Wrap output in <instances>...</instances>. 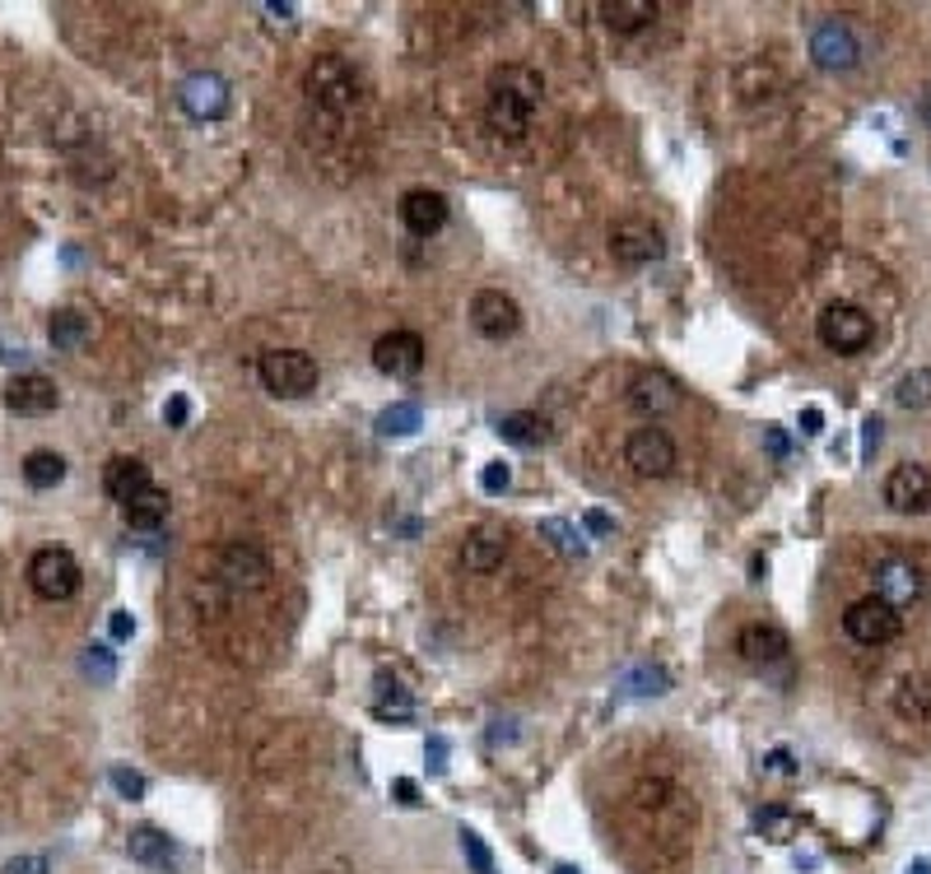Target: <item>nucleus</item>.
Masks as SVG:
<instances>
[{"label": "nucleus", "instance_id": "47", "mask_svg": "<svg viewBox=\"0 0 931 874\" xmlns=\"http://www.w3.org/2000/svg\"><path fill=\"white\" fill-rule=\"evenodd\" d=\"M764 442H769L773 457H787V433H783L778 424H769V428H764Z\"/></svg>", "mask_w": 931, "mask_h": 874}, {"label": "nucleus", "instance_id": "41", "mask_svg": "<svg viewBox=\"0 0 931 874\" xmlns=\"http://www.w3.org/2000/svg\"><path fill=\"white\" fill-rule=\"evenodd\" d=\"M424 758H428V773L443 777V773H447V740H443V736H428Z\"/></svg>", "mask_w": 931, "mask_h": 874}, {"label": "nucleus", "instance_id": "8", "mask_svg": "<svg viewBox=\"0 0 931 874\" xmlns=\"http://www.w3.org/2000/svg\"><path fill=\"white\" fill-rule=\"evenodd\" d=\"M662 252H666V242H662L657 223L629 215V219H619L610 229V256L619 260V266H629V270L652 266V260H662Z\"/></svg>", "mask_w": 931, "mask_h": 874}, {"label": "nucleus", "instance_id": "40", "mask_svg": "<svg viewBox=\"0 0 931 874\" xmlns=\"http://www.w3.org/2000/svg\"><path fill=\"white\" fill-rule=\"evenodd\" d=\"M0 874H51L47 855H14V861L0 865Z\"/></svg>", "mask_w": 931, "mask_h": 874}, {"label": "nucleus", "instance_id": "48", "mask_svg": "<svg viewBox=\"0 0 931 874\" xmlns=\"http://www.w3.org/2000/svg\"><path fill=\"white\" fill-rule=\"evenodd\" d=\"M764 767H769V773H791V754H787V749H773V754L764 758Z\"/></svg>", "mask_w": 931, "mask_h": 874}, {"label": "nucleus", "instance_id": "38", "mask_svg": "<svg viewBox=\"0 0 931 874\" xmlns=\"http://www.w3.org/2000/svg\"><path fill=\"white\" fill-rule=\"evenodd\" d=\"M881 442H885V418L881 414H867V418H861V461H875Z\"/></svg>", "mask_w": 931, "mask_h": 874}, {"label": "nucleus", "instance_id": "25", "mask_svg": "<svg viewBox=\"0 0 931 874\" xmlns=\"http://www.w3.org/2000/svg\"><path fill=\"white\" fill-rule=\"evenodd\" d=\"M601 14H606V28L638 33V28H648L652 20H657V5H652V0H606Z\"/></svg>", "mask_w": 931, "mask_h": 874}, {"label": "nucleus", "instance_id": "10", "mask_svg": "<svg viewBox=\"0 0 931 874\" xmlns=\"http://www.w3.org/2000/svg\"><path fill=\"white\" fill-rule=\"evenodd\" d=\"M424 354H428V349H424L420 330H387V336L373 344V368L406 381V377H420Z\"/></svg>", "mask_w": 931, "mask_h": 874}, {"label": "nucleus", "instance_id": "46", "mask_svg": "<svg viewBox=\"0 0 931 874\" xmlns=\"http://www.w3.org/2000/svg\"><path fill=\"white\" fill-rule=\"evenodd\" d=\"M582 526H588L592 535H610V531H615V521H610L606 512H596V507H592V512H582Z\"/></svg>", "mask_w": 931, "mask_h": 874}, {"label": "nucleus", "instance_id": "50", "mask_svg": "<svg viewBox=\"0 0 931 874\" xmlns=\"http://www.w3.org/2000/svg\"><path fill=\"white\" fill-rule=\"evenodd\" d=\"M555 874H582L578 865H555Z\"/></svg>", "mask_w": 931, "mask_h": 874}, {"label": "nucleus", "instance_id": "35", "mask_svg": "<svg viewBox=\"0 0 931 874\" xmlns=\"http://www.w3.org/2000/svg\"><path fill=\"white\" fill-rule=\"evenodd\" d=\"M80 670L94 679V684H112L117 679V656L108 652V646H89V652L80 656Z\"/></svg>", "mask_w": 931, "mask_h": 874}, {"label": "nucleus", "instance_id": "21", "mask_svg": "<svg viewBox=\"0 0 931 874\" xmlns=\"http://www.w3.org/2000/svg\"><path fill=\"white\" fill-rule=\"evenodd\" d=\"M508 558V535L504 531H471L461 545V568L466 572H494Z\"/></svg>", "mask_w": 931, "mask_h": 874}, {"label": "nucleus", "instance_id": "5", "mask_svg": "<svg viewBox=\"0 0 931 874\" xmlns=\"http://www.w3.org/2000/svg\"><path fill=\"white\" fill-rule=\"evenodd\" d=\"M843 633H848L857 646H885L904 633V619L899 609L885 605L881 596H867V600H853L848 615H843Z\"/></svg>", "mask_w": 931, "mask_h": 874}, {"label": "nucleus", "instance_id": "29", "mask_svg": "<svg viewBox=\"0 0 931 874\" xmlns=\"http://www.w3.org/2000/svg\"><path fill=\"white\" fill-rule=\"evenodd\" d=\"M24 480H28V488H57L65 480V457H57V451H28Z\"/></svg>", "mask_w": 931, "mask_h": 874}, {"label": "nucleus", "instance_id": "11", "mask_svg": "<svg viewBox=\"0 0 931 874\" xmlns=\"http://www.w3.org/2000/svg\"><path fill=\"white\" fill-rule=\"evenodd\" d=\"M471 326L485 340H512L522 330V307L504 289H480L471 299Z\"/></svg>", "mask_w": 931, "mask_h": 874}, {"label": "nucleus", "instance_id": "15", "mask_svg": "<svg viewBox=\"0 0 931 874\" xmlns=\"http://www.w3.org/2000/svg\"><path fill=\"white\" fill-rule=\"evenodd\" d=\"M57 405H61V391H57V381L43 377V373H24V377H14L5 387V410L10 414L38 418V414H51Z\"/></svg>", "mask_w": 931, "mask_h": 874}, {"label": "nucleus", "instance_id": "1", "mask_svg": "<svg viewBox=\"0 0 931 874\" xmlns=\"http://www.w3.org/2000/svg\"><path fill=\"white\" fill-rule=\"evenodd\" d=\"M545 98V80L541 70L531 65H498L489 75V89H485V121L498 139H522L536 121V108Z\"/></svg>", "mask_w": 931, "mask_h": 874}, {"label": "nucleus", "instance_id": "45", "mask_svg": "<svg viewBox=\"0 0 931 874\" xmlns=\"http://www.w3.org/2000/svg\"><path fill=\"white\" fill-rule=\"evenodd\" d=\"M801 433H806V437H820V433H824V410H820V405H806V410H801Z\"/></svg>", "mask_w": 931, "mask_h": 874}, {"label": "nucleus", "instance_id": "32", "mask_svg": "<svg viewBox=\"0 0 931 874\" xmlns=\"http://www.w3.org/2000/svg\"><path fill=\"white\" fill-rule=\"evenodd\" d=\"M541 539H549V545H555L564 558H582V554H588V539L568 526L564 517H545L541 521Z\"/></svg>", "mask_w": 931, "mask_h": 874}, {"label": "nucleus", "instance_id": "28", "mask_svg": "<svg viewBox=\"0 0 931 874\" xmlns=\"http://www.w3.org/2000/svg\"><path fill=\"white\" fill-rule=\"evenodd\" d=\"M894 707L899 716H931V675H904L899 679V693H894Z\"/></svg>", "mask_w": 931, "mask_h": 874}, {"label": "nucleus", "instance_id": "26", "mask_svg": "<svg viewBox=\"0 0 931 874\" xmlns=\"http://www.w3.org/2000/svg\"><path fill=\"white\" fill-rule=\"evenodd\" d=\"M373 712L383 716V721H410L415 716V697H410L401 684H396L391 675L377 679V697H373Z\"/></svg>", "mask_w": 931, "mask_h": 874}, {"label": "nucleus", "instance_id": "18", "mask_svg": "<svg viewBox=\"0 0 931 874\" xmlns=\"http://www.w3.org/2000/svg\"><path fill=\"white\" fill-rule=\"evenodd\" d=\"M736 652L746 666H773V660H783L791 652V642L778 623H746L736 638Z\"/></svg>", "mask_w": 931, "mask_h": 874}, {"label": "nucleus", "instance_id": "23", "mask_svg": "<svg viewBox=\"0 0 931 874\" xmlns=\"http://www.w3.org/2000/svg\"><path fill=\"white\" fill-rule=\"evenodd\" d=\"M122 517H126V526L131 531H159L164 521H168V488H141L126 507H122Z\"/></svg>", "mask_w": 931, "mask_h": 874}, {"label": "nucleus", "instance_id": "36", "mask_svg": "<svg viewBox=\"0 0 931 874\" xmlns=\"http://www.w3.org/2000/svg\"><path fill=\"white\" fill-rule=\"evenodd\" d=\"M457 837H461V855L471 861V870H475V874H494V855H489V847H485V842H480V833L461 828Z\"/></svg>", "mask_w": 931, "mask_h": 874}, {"label": "nucleus", "instance_id": "19", "mask_svg": "<svg viewBox=\"0 0 931 874\" xmlns=\"http://www.w3.org/2000/svg\"><path fill=\"white\" fill-rule=\"evenodd\" d=\"M102 488H108L112 502L126 507L141 488H149V465L141 457H112L108 465H102Z\"/></svg>", "mask_w": 931, "mask_h": 874}, {"label": "nucleus", "instance_id": "13", "mask_svg": "<svg viewBox=\"0 0 931 874\" xmlns=\"http://www.w3.org/2000/svg\"><path fill=\"white\" fill-rule=\"evenodd\" d=\"M922 591H927V582H922V568L912 563V558L890 554V558L875 563V596H881L885 605H894V609L918 605Z\"/></svg>", "mask_w": 931, "mask_h": 874}, {"label": "nucleus", "instance_id": "43", "mask_svg": "<svg viewBox=\"0 0 931 874\" xmlns=\"http://www.w3.org/2000/svg\"><path fill=\"white\" fill-rule=\"evenodd\" d=\"M108 633H112V642H126V638L135 633V619L126 615V609H112V619H108Z\"/></svg>", "mask_w": 931, "mask_h": 874}, {"label": "nucleus", "instance_id": "37", "mask_svg": "<svg viewBox=\"0 0 931 874\" xmlns=\"http://www.w3.org/2000/svg\"><path fill=\"white\" fill-rule=\"evenodd\" d=\"M108 777H112V786H117V796L122 800H145V791H149V781L141 773H131V767H122V763H117Z\"/></svg>", "mask_w": 931, "mask_h": 874}, {"label": "nucleus", "instance_id": "12", "mask_svg": "<svg viewBox=\"0 0 931 874\" xmlns=\"http://www.w3.org/2000/svg\"><path fill=\"white\" fill-rule=\"evenodd\" d=\"M810 57L820 70H853L861 61V43L848 20H824L810 33Z\"/></svg>", "mask_w": 931, "mask_h": 874}, {"label": "nucleus", "instance_id": "17", "mask_svg": "<svg viewBox=\"0 0 931 874\" xmlns=\"http://www.w3.org/2000/svg\"><path fill=\"white\" fill-rule=\"evenodd\" d=\"M401 223L415 238H434L443 223H447V196L443 191H428V186H415L401 196Z\"/></svg>", "mask_w": 931, "mask_h": 874}, {"label": "nucleus", "instance_id": "31", "mask_svg": "<svg viewBox=\"0 0 931 874\" xmlns=\"http://www.w3.org/2000/svg\"><path fill=\"white\" fill-rule=\"evenodd\" d=\"M619 689H625L629 697H662L670 689V675L662 666H638V670H629L625 679H619Z\"/></svg>", "mask_w": 931, "mask_h": 874}, {"label": "nucleus", "instance_id": "24", "mask_svg": "<svg viewBox=\"0 0 931 874\" xmlns=\"http://www.w3.org/2000/svg\"><path fill=\"white\" fill-rule=\"evenodd\" d=\"M498 437L512 447H522V451H536L549 442V424L541 414H531V410H517V414H504L498 418Z\"/></svg>", "mask_w": 931, "mask_h": 874}, {"label": "nucleus", "instance_id": "44", "mask_svg": "<svg viewBox=\"0 0 931 874\" xmlns=\"http://www.w3.org/2000/svg\"><path fill=\"white\" fill-rule=\"evenodd\" d=\"M186 414H192V405H186V396H172L168 405H164V418H168V428H182V424H186Z\"/></svg>", "mask_w": 931, "mask_h": 874}, {"label": "nucleus", "instance_id": "9", "mask_svg": "<svg viewBox=\"0 0 931 874\" xmlns=\"http://www.w3.org/2000/svg\"><path fill=\"white\" fill-rule=\"evenodd\" d=\"M885 502L894 507L899 517H922L931 512V470L918 465V461H904V465H894L890 475H885Z\"/></svg>", "mask_w": 931, "mask_h": 874}, {"label": "nucleus", "instance_id": "30", "mask_svg": "<svg viewBox=\"0 0 931 874\" xmlns=\"http://www.w3.org/2000/svg\"><path fill=\"white\" fill-rule=\"evenodd\" d=\"M47 336H51V344H57V349H80L84 340H89V317H84V312H75V307H65V312H57V317H51Z\"/></svg>", "mask_w": 931, "mask_h": 874}, {"label": "nucleus", "instance_id": "22", "mask_svg": "<svg viewBox=\"0 0 931 874\" xmlns=\"http://www.w3.org/2000/svg\"><path fill=\"white\" fill-rule=\"evenodd\" d=\"M126 851H131V861H141V865H154V870H168L172 861H178V842H172L168 833L149 828V824L131 828V837H126Z\"/></svg>", "mask_w": 931, "mask_h": 874}, {"label": "nucleus", "instance_id": "16", "mask_svg": "<svg viewBox=\"0 0 931 874\" xmlns=\"http://www.w3.org/2000/svg\"><path fill=\"white\" fill-rule=\"evenodd\" d=\"M219 576L229 586L238 591H262L270 582V563H266V554L262 549H252V545H229L219 554Z\"/></svg>", "mask_w": 931, "mask_h": 874}, {"label": "nucleus", "instance_id": "7", "mask_svg": "<svg viewBox=\"0 0 931 874\" xmlns=\"http://www.w3.org/2000/svg\"><path fill=\"white\" fill-rule=\"evenodd\" d=\"M28 586L43 600H71L80 591V563L71 549H38L28 558Z\"/></svg>", "mask_w": 931, "mask_h": 874}, {"label": "nucleus", "instance_id": "27", "mask_svg": "<svg viewBox=\"0 0 931 874\" xmlns=\"http://www.w3.org/2000/svg\"><path fill=\"white\" fill-rule=\"evenodd\" d=\"M420 428H424V410L415 405V400H396V405H387L383 414H377V433L383 437H410Z\"/></svg>", "mask_w": 931, "mask_h": 874}, {"label": "nucleus", "instance_id": "2", "mask_svg": "<svg viewBox=\"0 0 931 874\" xmlns=\"http://www.w3.org/2000/svg\"><path fill=\"white\" fill-rule=\"evenodd\" d=\"M256 373H262V387L280 400H303L317 391V359L303 354V349H266L262 363H256Z\"/></svg>", "mask_w": 931, "mask_h": 874}, {"label": "nucleus", "instance_id": "42", "mask_svg": "<svg viewBox=\"0 0 931 874\" xmlns=\"http://www.w3.org/2000/svg\"><path fill=\"white\" fill-rule=\"evenodd\" d=\"M391 796H396V805H406V810H420L424 800H420V786L410 781V777H396L391 781Z\"/></svg>", "mask_w": 931, "mask_h": 874}, {"label": "nucleus", "instance_id": "33", "mask_svg": "<svg viewBox=\"0 0 931 874\" xmlns=\"http://www.w3.org/2000/svg\"><path fill=\"white\" fill-rule=\"evenodd\" d=\"M894 400H899L904 410H927V405H931V368L904 373L899 387H894Z\"/></svg>", "mask_w": 931, "mask_h": 874}, {"label": "nucleus", "instance_id": "3", "mask_svg": "<svg viewBox=\"0 0 931 874\" xmlns=\"http://www.w3.org/2000/svg\"><path fill=\"white\" fill-rule=\"evenodd\" d=\"M303 94L313 98L322 112H350L364 89H359V75L344 57H317L303 75Z\"/></svg>", "mask_w": 931, "mask_h": 874}, {"label": "nucleus", "instance_id": "14", "mask_svg": "<svg viewBox=\"0 0 931 874\" xmlns=\"http://www.w3.org/2000/svg\"><path fill=\"white\" fill-rule=\"evenodd\" d=\"M178 102H182L186 117L219 121L229 112V84H223V75H215V70H196V75H186L178 84Z\"/></svg>", "mask_w": 931, "mask_h": 874}, {"label": "nucleus", "instance_id": "6", "mask_svg": "<svg viewBox=\"0 0 931 874\" xmlns=\"http://www.w3.org/2000/svg\"><path fill=\"white\" fill-rule=\"evenodd\" d=\"M625 461L633 475L643 480H666L670 470H676V442H670V433L657 428V424H643L625 437Z\"/></svg>", "mask_w": 931, "mask_h": 874}, {"label": "nucleus", "instance_id": "34", "mask_svg": "<svg viewBox=\"0 0 931 874\" xmlns=\"http://www.w3.org/2000/svg\"><path fill=\"white\" fill-rule=\"evenodd\" d=\"M754 828H760L769 842H791V837H797V814L783 810V805H769V810L754 814Z\"/></svg>", "mask_w": 931, "mask_h": 874}, {"label": "nucleus", "instance_id": "20", "mask_svg": "<svg viewBox=\"0 0 931 874\" xmlns=\"http://www.w3.org/2000/svg\"><path fill=\"white\" fill-rule=\"evenodd\" d=\"M629 400L643 414H666V410L680 405V387L670 377H662V373H638L633 387H629Z\"/></svg>", "mask_w": 931, "mask_h": 874}, {"label": "nucleus", "instance_id": "49", "mask_svg": "<svg viewBox=\"0 0 931 874\" xmlns=\"http://www.w3.org/2000/svg\"><path fill=\"white\" fill-rule=\"evenodd\" d=\"M904 874H931V861H927V855H918V861H912Z\"/></svg>", "mask_w": 931, "mask_h": 874}, {"label": "nucleus", "instance_id": "4", "mask_svg": "<svg viewBox=\"0 0 931 874\" xmlns=\"http://www.w3.org/2000/svg\"><path fill=\"white\" fill-rule=\"evenodd\" d=\"M815 336L830 354H861L871 340H875V321L867 307L857 303H830L815 317Z\"/></svg>", "mask_w": 931, "mask_h": 874}, {"label": "nucleus", "instance_id": "39", "mask_svg": "<svg viewBox=\"0 0 931 874\" xmlns=\"http://www.w3.org/2000/svg\"><path fill=\"white\" fill-rule=\"evenodd\" d=\"M508 484H512V470L504 461H489L485 470H480V488H485V494H504Z\"/></svg>", "mask_w": 931, "mask_h": 874}]
</instances>
